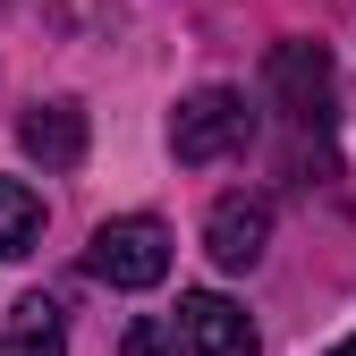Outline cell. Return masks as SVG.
Masks as SVG:
<instances>
[{
	"mask_svg": "<svg viewBox=\"0 0 356 356\" xmlns=\"http://www.w3.org/2000/svg\"><path fill=\"white\" fill-rule=\"evenodd\" d=\"M246 145H254V111H246V94H229V85L187 94L178 119H170V153L187 161V170H212V161H229Z\"/></svg>",
	"mask_w": 356,
	"mask_h": 356,
	"instance_id": "1",
	"label": "cell"
},
{
	"mask_svg": "<svg viewBox=\"0 0 356 356\" xmlns=\"http://www.w3.org/2000/svg\"><path fill=\"white\" fill-rule=\"evenodd\" d=\"M85 263H94L102 289H161V280H170V229H161V220H145V212L102 220Z\"/></svg>",
	"mask_w": 356,
	"mask_h": 356,
	"instance_id": "2",
	"label": "cell"
},
{
	"mask_svg": "<svg viewBox=\"0 0 356 356\" xmlns=\"http://www.w3.org/2000/svg\"><path fill=\"white\" fill-rule=\"evenodd\" d=\"M178 339H187L195 356H254V323H246V305L220 297V289L178 297Z\"/></svg>",
	"mask_w": 356,
	"mask_h": 356,
	"instance_id": "3",
	"label": "cell"
},
{
	"mask_svg": "<svg viewBox=\"0 0 356 356\" xmlns=\"http://www.w3.org/2000/svg\"><path fill=\"white\" fill-rule=\"evenodd\" d=\"M263 246H272V212H263L254 195H220L212 220H204V254L220 263V272H254Z\"/></svg>",
	"mask_w": 356,
	"mask_h": 356,
	"instance_id": "4",
	"label": "cell"
},
{
	"mask_svg": "<svg viewBox=\"0 0 356 356\" xmlns=\"http://www.w3.org/2000/svg\"><path fill=\"white\" fill-rule=\"evenodd\" d=\"M272 94L297 119H323L331 111V51H323V42H280V51H272Z\"/></svg>",
	"mask_w": 356,
	"mask_h": 356,
	"instance_id": "5",
	"label": "cell"
},
{
	"mask_svg": "<svg viewBox=\"0 0 356 356\" xmlns=\"http://www.w3.org/2000/svg\"><path fill=\"white\" fill-rule=\"evenodd\" d=\"M17 145H26L42 170H76V161H85V111H76V102L26 111V119H17Z\"/></svg>",
	"mask_w": 356,
	"mask_h": 356,
	"instance_id": "6",
	"label": "cell"
},
{
	"mask_svg": "<svg viewBox=\"0 0 356 356\" xmlns=\"http://www.w3.org/2000/svg\"><path fill=\"white\" fill-rule=\"evenodd\" d=\"M34 238H42V195L26 178H0V263H17Z\"/></svg>",
	"mask_w": 356,
	"mask_h": 356,
	"instance_id": "7",
	"label": "cell"
},
{
	"mask_svg": "<svg viewBox=\"0 0 356 356\" xmlns=\"http://www.w3.org/2000/svg\"><path fill=\"white\" fill-rule=\"evenodd\" d=\"M9 356H60V305H51V297H26V305H17Z\"/></svg>",
	"mask_w": 356,
	"mask_h": 356,
	"instance_id": "8",
	"label": "cell"
},
{
	"mask_svg": "<svg viewBox=\"0 0 356 356\" xmlns=\"http://www.w3.org/2000/svg\"><path fill=\"white\" fill-rule=\"evenodd\" d=\"M119 356H187V339H178V323H161V314H136L127 339H119Z\"/></svg>",
	"mask_w": 356,
	"mask_h": 356,
	"instance_id": "9",
	"label": "cell"
},
{
	"mask_svg": "<svg viewBox=\"0 0 356 356\" xmlns=\"http://www.w3.org/2000/svg\"><path fill=\"white\" fill-rule=\"evenodd\" d=\"M331 356H356V339H339V348H331Z\"/></svg>",
	"mask_w": 356,
	"mask_h": 356,
	"instance_id": "10",
	"label": "cell"
}]
</instances>
